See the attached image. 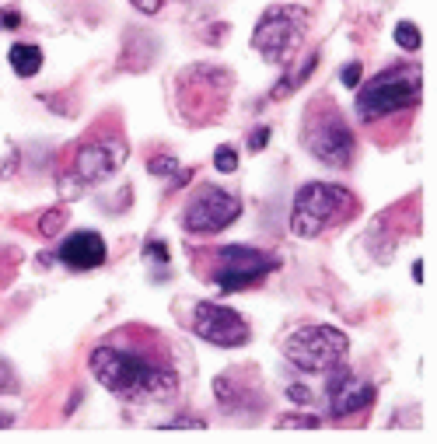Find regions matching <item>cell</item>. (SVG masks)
<instances>
[{"instance_id": "3", "label": "cell", "mask_w": 437, "mask_h": 444, "mask_svg": "<svg viewBox=\"0 0 437 444\" xmlns=\"http://www.w3.org/2000/svg\"><path fill=\"white\" fill-rule=\"evenodd\" d=\"M360 213L357 196L336 182H308L298 189L290 206V231L298 238H318Z\"/></svg>"}, {"instance_id": "27", "label": "cell", "mask_w": 437, "mask_h": 444, "mask_svg": "<svg viewBox=\"0 0 437 444\" xmlns=\"http://www.w3.org/2000/svg\"><path fill=\"white\" fill-rule=\"evenodd\" d=\"M413 280H423V263H413Z\"/></svg>"}, {"instance_id": "11", "label": "cell", "mask_w": 437, "mask_h": 444, "mask_svg": "<svg viewBox=\"0 0 437 444\" xmlns=\"http://www.w3.org/2000/svg\"><path fill=\"white\" fill-rule=\"evenodd\" d=\"M374 385L364 381L357 374H350L343 364L329 367V385H325V399H329V413L332 416H354L364 413L367 406L374 403Z\"/></svg>"}, {"instance_id": "17", "label": "cell", "mask_w": 437, "mask_h": 444, "mask_svg": "<svg viewBox=\"0 0 437 444\" xmlns=\"http://www.w3.org/2000/svg\"><path fill=\"white\" fill-rule=\"evenodd\" d=\"M214 168H217V171H224V175H231V171L238 168V151H235V147H228V144H221V147L214 151Z\"/></svg>"}, {"instance_id": "18", "label": "cell", "mask_w": 437, "mask_h": 444, "mask_svg": "<svg viewBox=\"0 0 437 444\" xmlns=\"http://www.w3.org/2000/svg\"><path fill=\"white\" fill-rule=\"evenodd\" d=\"M277 427H305V430H318L322 427V420L312 416V413H287V416H280Z\"/></svg>"}, {"instance_id": "15", "label": "cell", "mask_w": 437, "mask_h": 444, "mask_svg": "<svg viewBox=\"0 0 437 444\" xmlns=\"http://www.w3.org/2000/svg\"><path fill=\"white\" fill-rule=\"evenodd\" d=\"M182 164L175 162V158H168V154H154V158H147V171L151 175H161V179H172L175 186H182L186 179H189V171H179Z\"/></svg>"}, {"instance_id": "13", "label": "cell", "mask_w": 437, "mask_h": 444, "mask_svg": "<svg viewBox=\"0 0 437 444\" xmlns=\"http://www.w3.org/2000/svg\"><path fill=\"white\" fill-rule=\"evenodd\" d=\"M105 238L98 231H74L67 235L60 248H56V259L67 266V270H78V273H88V270H98L105 263Z\"/></svg>"}, {"instance_id": "23", "label": "cell", "mask_w": 437, "mask_h": 444, "mask_svg": "<svg viewBox=\"0 0 437 444\" xmlns=\"http://www.w3.org/2000/svg\"><path fill=\"white\" fill-rule=\"evenodd\" d=\"M287 399H294V403H301V406H308L315 396H312V388H305V385H290L287 388Z\"/></svg>"}, {"instance_id": "26", "label": "cell", "mask_w": 437, "mask_h": 444, "mask_svg": "<svg viewBox=\"0 0 437 444\" xmlns=\"http://www.w3.org/2000/svg\"><path fill=\"white\" fill-rule=\"evenodd\" d=\"M147 252H154V259H168V248H164V242H147Z\"/></svg>"}, {"instance_id": "25", "label": "cell", "mask_w": 437, "mask_h": 444, "mask_svg": "<svg viewBox=\"0 0 437 444\" xmlns=\"http://www.w3.org/2000/svg\"><path fill=\"white\" fill-rule=\"evenodd\" d=\"M137 11H144V14H154V11H161V0H130Z\"/></svg>"}, {"instance_id": "16", "label": "cell", "mask_w": 437, "mask_h": 444, "mask_svg": "<svg viewBox=\"0 0 437 444\" xmlns=\"http://www.w3.org/2000/svg\"><path fill=\"white\" fill-rule=\"evenodd\" d=\"M396 42L406 49V53H416V49L423 46V39H420V28H416L413 21H399V25H396Z\"/></svg>"}, {"instance_id": "2", "label": "cell", "mask_w": 437, "mask_h": 444, "mask_svg": "<svg viewBox=\"0 0 437 444\" xmlns=\"http://www.w3.org/2000/svg\"><path fill=\"white\" fill-rule=\"evenodd\" d=\"M357 102H354V112L364 126H378V122L402 116V112H413L420 109L423 102V70L420 63H396V67H385L378 70L371 81L357 84Z\"/></svg>"}, {"instance_id": "5", "label": "cell", "mask_w": 437, "mask_h": 444, "mask_svg": "<svg viewBox=\"0 0 437 444\" xmlns=\"http://www.w3.org/2000/svg\"><path fill=\"white\" fill-rule=\"evenodd\" d=\"M305 147L308 154L318 158L329 168H347L354 162V151H357V137L350 130L347 116L339 112V105L332 98H318L308 105V116H305Z\"/></svg>"}, {"instance_id": "8", "label": "cell", "mask_w": 437, "mask_h": 444, "mask_svg": "<svg viewBox=\"0 0 437 444\" xmlns=\"http://www.w3.org/2000/svg\"><path fill=\"white\" fill-rule=\"evenodd\" d=\"M347 350H350V339L336 325H301L283 343L287 361L305 374H318V371H329V367L343 364Z\"/></svg>"}, {"instance_id": "4", "label": "cell", "mask_w": 437, "mask_h": 444, "mask_svg": "<svg viewBox=\"0 0 437 444\" xmlns=\"http://www.w3.org/2000/svg\"><path fill=\"white\" fill-rule=\"evenodd\" d=\"M206 273V280L224 294L248 290L256 283H263L270 273L280 270V259L273 252H263L256 245H221V248H206V255L196 259Z\"/></svg>"}, {"instance_id": "24", "label": "cell", "mask_w": 437, "mask_h": 444, "mask_svg": "<svg viewBox=\"0 0 437 444\" xmlns=\"http://www.w3.org/2000/svg\"><path fill=\"white\" fill-rule=\"evenodd\" d=\"M18 25H21V14L11 11V7H0V32L4 28H18Z\"/></svg>"}, {"instance_id": "10", "label": "cell", "mask_w": 437, "mask_h": 444, "mask_svg": "<svg viewBox=\"0 0 437 444\" xmlns=\"http://www.w3.org/2000/svg\"><path fill=\"white\" fill-rule=\"evenodd\" d=\"M193 332H196L203 343L210 347H224V350H235L245 347L252 339V329L241 319L235 308H224L217 301H199L196 312H193Z\"/></svg>"}, {"instance_id": "28", "label": "cell", "mask_w": 437, "mask_h": 444, "mask_svg": "<svg viewBox=\"0 0 437 444\" xmlns=\"http://www.w3.org/2000/svg\"><path fill=\"white\" fill-rule=\"evenodd\" d=\"M14 162H18L14 154H11V158H4V162H0V175H7V164H14Z\"/></svg>"}, {"instance_id": "22", "label": "cell", "mask_w": 437, "mask_h": 444, "mask_svg": "<svg viewBox=\"0 0 437 444\" xmlns=\"http://www.w3.org/2000/svg\"><path fill=\"white\" fill-rule=\"evenodd\" d=\"M14 385H18V381H14V371H11L7 364L0 361V396H7V392H14Z\"/></svg>"}, {"instance_id": "6", "label": "cell", "mask_w": 437, "mask_h": 444, "mask_svg": "<svg viewBox=\"0 0 437 444\" xmlns=\"http://www.w3.org/2000/svg\"><path fill=\"white\" fill-rule=\"evenodd\" d=\"M126 158H130V147H126V140H122L120 133L98 137V140L88 137V140L78 147V154H74L70 171L60 179V193H63L67 200H78L84 189L102 186L109 175H116Z\"/></svg>"}, {"instance_id": "7", "label": "cell", "mask_w": 437, "mask_h": 444, "mask_svg": "<svg viewBox=\"0 0 437 444\" xmlns=\"http://www.w3.org/2000/svg\"><path fill=\"white\" fill-rule=\"evenodd\" d=\"M305 32H308V11L280 4V7L263 11V18L252 32V49L263 53L266 63L287 67V63H294V53L301 49Z\"/></svg>"}, {"instance_id": "19", "label": "cell", "mask_w": 437, "mask_h": 444, "mask_svg": "<svg viewBox=\"0 0 437 444\" xmlns=\"http://www.w3.org/2000/svg\"><path fill=\"white\" fill-rule=\"evenodd\" d=\"M60 224H63V213H60V210H49V213H42L39 231H42V235H56V231H60Z\"/></svg>"}, {"instance_id": "12", "label": "cell", "mask_w": 437, "mask_h": 444, "mask_svg": "<svg viewBox=\"0 0 437 444\" xmlns=\"http://www.w3.org/2000/svg\"><path fill=\"white\" fill-rule=\"evenodd\" d=\"M214 396L228 416H256V409L263 406V388L256 385L252 371H224L221 378H214Z\"/></svg>"}, {"instance_id": "21", "label": "cell", "mask_w": 437, "mask_h": 444, "mask_svg": "<svg viewBox=\"0 0 437 444\" xmlns=\"http://www.w3.org/2000/svg\"><path fill=\"white\" fill-rule=\"evenodd\" d=\"M270 144V126H259V130H252V137H248V151H263Z\"/></svg>"}, {"instance_id": "14", "label": "cell", "mask_w": 437, "mask_h": 444, "mask_svg": "<svg viewBox=\"0 0 437 444\" xmlns=\"http://www.w3.org/2000/svg\"><path fill=\"white\" fill-rule=\"evenodd\" d=\"M7 60H11V67H14L18 78H36V74L42 70V49L39 46H32V42H18V46H11Z\"/></svg>"}, {"instance_id": "1", "label": "cell", "mask_w": 437, "mask_h": 444, "mask_svg": "<svg viewBox=\"0 0 437 444\" xmlns=\"http://www.w3.org/2000/svg\"><path fill=\"white\" fill-rule=\"evenodd\" d=\"M95 381L130 406H161L172 403L182 378L164 347L161 332L126 325L116 329L105 343H98L88 357Z\"/></svg>"}, {"instance_id": "20", "label": "cell", "mask_w": 437, "mask_h": 444, "mask_svg": "<svg viewBox=\"0 0 437 444\" xmlns=\"http://www.w3.org/2000/svg\"><path fill=\"white\" fill-rule=\"evenodd\" d=\"M360 74H364V70H360V63L354 60V63H347V67L339 70V81L347 84V88H357V84H360Z\"/></svg>"}, {"instance_id": "29", "label": "cell", "mask_w": 437, "mask_h": 444, "mask_svg": "<svg viewBox=\"0 0 437 444\" xmlns=\"http://www.w3.org/2000/svg\"><path fill=\"white\" fill-rule=\"evenodd\" d=\"M11 423H14V416H11V413H0V427H11Z\"/></svg>"}, {"instance_id": "9", "label": "cell", "mask_w": 437, "mask_h": 444, "mask_svg": "<svg viewBox=\"0 0 437 444\" xmlns=\"http://www.w3.org/2000/svg\"><path fill=\"white\" fill-rule=\"evenodd\" d=\"M241 213V200L221 186H203L182 210V228L189 235H217L235 224Z\"/></svg>"}]
</instances>
